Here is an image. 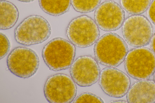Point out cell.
<instances>
[{"label": "cell", "mask_w": 155, "mask_h": 103, "mask_svg": "<svg viewBox=\"0 0 155 103\" xmlns=\"http://www.w3.org/2000/svg\"><path fill=\"white\" fill-rule=\"evenodd\" d=\"M94 53L100 64L107 67H116L125 60L128 48L125 41L118 34L109 33L95 42Z\"/></svg>", "instance_id": "cell-1"}, {"label": "cell", "mask_w": 155, "mask_h": 103, "mask_svg": "<svg viewBox=\"0 0 155 103\" xmlns=\"http://www.w3.org/2000/svg\"><path fill=\"white\" fill-rule=\"evenodd\" d=\"M76 54L75 46L61 38L51 40L41 52L44 62L51 70L59 71L70 68Z\"/></svg>", "instance_id": "cell-2"}, {"label": "cell", "mask_w": 155, "mask_h": 103, "mask_svg": "<svg viewBox=\"0 0 155 103\" xmlns=\"http://www.w3.org/2000/svg\"><path fill=\"white\" fill-rule=\"evenodd\" d=\"M51 33L50 24L42 16H28L19 24L15 31L16 42L24 46L39 44L49 38Z\"/></svg>", "instance_id": "cell-3"}, {"label": "cell", "mask_w": 155, "mask_h": 103, "mask_svg": "<svg viewBox=\"0 0 155 103\" xmlns=\"http://www.w3.org/2000/svg\"><path fill=\"white\" fill-rule=\"evenodd\" d=\"M68 39L74 46L80 48L92 46L99 39V27L92 18L82 15L73 19L66 30Z\"/></svg>", "instance_id": "cell-4"}, {"label": "cell", "mask_w": 155, "mask_h": 103, "mask_svg": "<svg viewBox=\"0 0 155 103\" xmlns=\"http://www.w3.org/2000/svg\"><path fill=\"white\" fill-rule=\"evenodd\" d=\"M44 92L48 102L70 103L75 99L77 87L71 77L58 73L48 77L44 85Z\"/></svg>", "instance_id": "cell-5"}, {"label": "cell", "mask_w": 155, "mask_h": 103, "mask_svg": "<svg viewBox=\"0 0 155 103\" xmlns=\"http://www.w3.org/2000/svg\"><path fill=\"white\" fill-rule=\"evenodd\" d=\"M125 68L128 75L134 79L147 80L155 71V55L148 48L133 49L126 56Z\"/></svg>", "instance_id": "cell-6"}, {"label": "cell", "mask_w": 155, "mask_h": 103, "mask_svg": "<svg viewBox=\"0 0 155 103\" xmlns=\"http://www.w3.org/2000/svg\"><path fill=\"white\" fill-rule=\"evenodd\" d=\"M7 64L10 71L15 76L28 79L36 73L40 60L38 55L32 49L18 47L9 53Z\"/></svg>", "instance_id": "cell-7"}, {"label": "cell", "mask_w": 155, "mask_h": 103, "mask_svg": "<svg viewBox=\"0 0 155 103\" xmlns=\"http://www.w3.org/2000/svg\"><path fill=\"white\" fill-rule=\"evenodd\" d=\"M122 33L126 42L134 47L147 45L153 35V26L145 16L134 15L127 18L123 24Z\"/></svg>", "instance_id": "cell-8"}, {"label": "cell", "mask_w": 155, "mask_h": 103, "mask_svg": "<svg viewBox=\"0 0 155 103\" xmlns=\"http://www.w3.org/2000/svg\"><path fill=\"white\" fill-rule=\"evenodd\" d=\"M70 73L75 83L81 87L92 86L99 80L100 68L98 63L91 56H81L73 61Z\"/></svg>", "instance_id": "cell-9"}, {"label": "cell", "mask_w": 155, "mask_h": 103, "mask_svg": "<svg viewBox=\"0 0 155 103\" xmlns=\"http://www.w3.org/2000/svg\"><path fill=\"white\" fill-rule=\"evenodd\" d=\"M99 85L108 95L120 98L127 94L130 86V80L123 71L114 67H108L101 71Z\"/></svg>", "instance_id": "cell-10"}, {"label": "cell", "mask_w": 155, "mask_h": 103, "mask_svg": "<svg viewBox=\"0 0 155 103\" xmlns=\"http://www.w3.org/2000/svg\"><path fill=\"white\" fill-rule=\"evenodd\" d=\"M125 12L117 3L111 0L102 3L95 10V23L101 30L114 31L122 27L125 20Z\"/></svg>", "instance_id": "cell-11"}, {"label": "cell", "mask_w": 155, "mask_h": 103, "mask_svg": "<svg viewBox=\"0 0 155 103\" xmlns=\"http://www.w3.org/2000/svg\"><path fill=\"white\" fill-rule=\"evenodd\" d=\"M128 103L155 102V82L142 80L130 87L127 94Z\"/></svg>", "instance_id": "cell-12"}, {"label": "cell", "mask_w": 155, "mask_h": 103, "mask_svg": "<svg viewBox=\"0 0 155 103\" xmlns=\"http://www.w3.org/2000/svg\"><path fill=\"white\" fill-rule=\"evenodd\" d=\"M19 12L12 3L5 0L0 1V29L7 30L15 26L18 19Z\"/></svg>", "instance_id": "cell-13"}, {"label": "cell", "mask_w": 155, "mask_h": 103, "mask_svg": "<svg viewBox=\"0 0 155 103\" xmlns=\"http://www.w3.org/2000/svg\"><path fill=\"white\" fill-rule=\"evenodd\" d=\"M43 11L54 16H60L70 10L71 0H38Z\"/></svg>", "instance_id": "cell-14"}, {"label": "cell", "mask_w": 155, "mask_h": 103, "mask_svg": "<svg viewBox=\"0 0 155 103\" xmlns=\"http://www.w3.org/2000/svg\"><path fill=\"white\" fill-rule=\"evenodd\" d=\"M151 0H121L123 9L133 15H140L150 7Z\"/></svg>", "instance_id": "cell-15"}, {"label": "cell", "mask_w": 155, "mask_h": 103, "mask_svg": "<svg viewBox=\"0 0 155 103\" xmlns=\"http://www.w3.org/2000/svg\"><path fill=\"white\" fill-rule=\"evenodd\" d=\"M101 0H71L74 10L82 13L93 11L99 6Z\"/></svg>", "instance_id": "cell-16"}, {"label": "cell", "mask_w": 155, "mask_h": 103, "mask_svg": "<svg viewBox=\"0 0 155 103\" xmlns=\"http://www.w3.org/2000/svg\"><path fill=\"white\" fill-rule=\"evenodd\" d=\"M73 103H104L100 97L90 93H84L75 98Z\"/></svg>", "instance_id": "cell-17"}, {"label": "cell", "mask_w": 155, "mask_h": 103, "mask_svg": "<svg viewBox=\"0 0 155 103\" xmlns=\"http://www.w3.org/2000/svg\"><path fill=\"white\" fill-rule=\"evenodd\" d=\"M1 36V52L0 59L2 60L7 55L10 48V43L7 37L5 34H0Z\"/></svg>", "instance_id": "cell-18"}, {"label": "cell", "mask_w": 155, "mask_h": 103, "mask_svg": "<svg viewBox=\"0 0 155 103\" xmlns=\"http://www.w3.org/2000/svg\"><path fill=\"white\" fill-rule=\"evenodd\" d=\"M148 15L152 22L155 24V0H153L149 7Z\"/></svg>", "instance_id": "cell-19"}, {"label": "cell", "mask_w": 155, "mask_h": 103, "mask_svg": "<svg viewBox=\"0 0 155 103\" xmlns=\"http://www.w3.org/2000/svg\"><path fill=\"white\" fill-rule=\"evenodd\" d=\"M150 46L152 51L155 55V34L152 37L151 39Z\"/></svg>", "instance_id": "cell-20"}, {"label": "cell", "mask_w": 155, "mask_h": 103, "mask_svg": "<svg viewBox=\"0 0 155 103\" xmlns=\"http://www.w3.org/2000/svg\"><path fill=\"white\" fill-rule=\"evenodd\" d=\"M18 1H20V2H33L34 0H18Z\"/></svg>", "instance_id": "cell-21"}, {"label": "cell", "mask_w": 155, "mask_h": 103, "mask_svg": "<svg viewBox=\"0 0 155 103\" xmlns=\"http://www.w3.org/2000/svg\"><path fill=\"white\" fill-rule=\"evenodd\" d=\"M127 101H112V103H127Z\"/></svg>", "instance_id": "cell-22"}, {"label": "cell", "mask_w": 155, "mask_h": 103, "mask_svg": "<svg viewBox=\"0 0 155 103\" xmlns=\"http://www.w3.org/2000/svg\"><path fill=\"white\" fill-rule=\"evenodd\" d=\"M154 80H155V71L154 72Z\"/></svg>", "instance_id": "cell-23"}]
</instances>
